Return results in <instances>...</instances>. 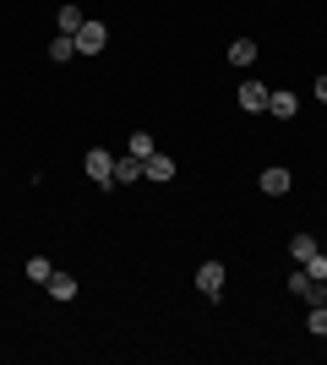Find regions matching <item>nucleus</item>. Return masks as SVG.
Instances as JSON below:
<instances>
[{
  "mask_svg": "<svg viewBox=\"0 0 327 365\" xmlns=\"http://www.w3.org/2000/svg\"><path fill=\"white\" fill-rule=\"evenodd\" d=\"M115 180H120V185L142 180V158H131V153H125V158H115Z\"/></svg>",
  "mask_w": 327,
  "mask_h": 365,
  "instance_id": "nucleus-10",
  "label": "nucleus"
},
{
  "mask_svg": "<svg viewBox=\"0 0 327 365\" xmlns=\"http://www.w3.org/2000/svg\"><path fill=\"white\" fill-rule=\"evenodd\" d=\"M262 191H267V197H284V191H289V169H284V164H267L262 169Z\"/></svg>",
  "mask_w": 327,
  "mask_h": 365,
  "instance_id": "nucleus-7",
  "label": "nucleus"
},
{
  "mask_svg": "<svg viewBox=\"0 0 327 365\" xmlns=\"http://www.w3.org/2000/svg\"><path fill=\"white\" fill-rule=\"evenodd\" d=\"M229 61L234 66H251V61H256V44H251V38H234V44H229Z\"/></svg>",
  "mask_w": 327,
  "mask_h": 365,
  "instance_id": "nucleus-13",
  "label": "nucleus"
},
{
  "mask_svg": "<svg viewBox=\"0 0 327 365\" xmlns=\"http://www.w3.org/2000/svg\"><path fill=\"white\" fill-rule=\"evenodd\" d=\"M234 98H240V109H246V115H262L267 98H273V88H262V82H240V93H234Z\"/></svg>",
  "mask_w": 327,
  "mask_h": 365,
  "instance_id": "nucleus-5",
  "label": "nucleus"
},
{
  "mask_svg": "<svg viewBox=\"0 0 327 365\" xmlns=\"http://www.w3.org/2000/svg\"><path fill=\"white\" fill-rule=\"evenodd\" d=\"M306 273H311V278H322V284H327V257H322V251H316V257H306Z\"/></svg>",
  "mask_w": 327,
  "mask_h": 365,
  "instance_id": "nucleus-17",
  "label": "nucleus"
},
{
  "mask_svg": "<svg viewBox=\"0 0 327 365\" xmlns=\"http://www.w3.org/2000/svg\"><path fill=\"white\" fill-rule=\"evenodd\" d=\"M49 273H55V267H49L44 257H33V262H28V278H33V284H49Z\"/></svg>",
  "mask_w": 327,
  "mask_h": 365,
  "instance_id": "nucleus-16",
  "label": "nucleus"
},
{
  "mask_svg": "<svg viewBox=\"0 0 327 365\" xmlns=\"http://www.w3.org/2000/svg\"><path fill=\"white\" fill-rule=\"evenodd\" d=\"M49 55H55V61H71V55H77V38H71V33H55V38H49Z\"/></svg>",
  "mask_w": 327,
  "mask_h": 365,
  "instance_id": "nucleus-11",
  "label": "nucleus"
},
{
  "mask_svg": "<svg viewBox=\"0 0 327 365\" xmlns=\"http://www.w3.org/2000/svg\"><path fill=\"white\" fill-rule=\"evenodd\" d=\"M197 289H202L207 300L224 294V262H202V267H197Z\"/></svg>",
  "mask_w": 327,
  "mask_h": 365,
  "instance_id": "nucleus-6",
  "label": "nucleus"
},
{
  "mask_svg": "<svg viewBox=\"0 0 327 365\" xmlns=\"http://www.w3.org/2000/svg\"><path fill=\"white\" fill-rule=\"evenodd\" d=\"M316 98H322V104H327V76H316Z\"/></svg>",
  "mask_w": 327,
  "mask_h": 365,
  "instance_id": "nucleus-19",
  "label": "nucleus"
},
{
  "mask_svg": "<svg viewBox=\"0 0 327 365\" xmlns=\"http://www.w3.org/2000/svg\"><path fill=\"white\" fill-rule=\"evenodd\" d=\"M104 44H109V28H104V22H82V28H77V55H98Z\"/></svg>",
  "mask_w": 327,
  "mask_h": 365,
  "instance_id": "nucleus-3",
  "label": "nucleus"
},
{
  "mask_svg": "<svg viewBox=\"0 0 327 365\" xmlns=\"http://www.w3.org/2000/svg\"><path fill=\"white\" fill-rule=\"evenodd\" d=\"M82 169H88V180H93V185H115V153L93 148L88 158H82Z\"/></svg>",
  "mask_w": 327,
  "mask_h": 365,
  "instance_id": "nucleus-2",
  "label": "nucleus"
},
{
  "mask_svg": "<svg viewBox=\"0 0 327 365\" xmlns=\"http://www.w3.org/2000/svg\"><path fill=\"white\" fill-rule=\"evenodd\" d=\"M316 251H322V245L311 240V235H295V240H289V257L295 262H306V257H316Z\"/></svg>",
  "mask_w": 327,
  "mask_h": 365,
  "instance_id": "nucleus-12",
  "label": "nucleus"
},
{
  "mask_svg": "<svg viewBox=\"0 0 327 365\" xmlns=\"http://www.w3.org/2000/svg\"><path fill=\"white\" fill-rule=\"evenodd\" d=\"M82 22H88V16L77 11V6H61V33H71V38H77V28Z\"/></svg>",
  "mask_w": 327,
  "mask_h": 365,
  "instance_id": "nucleus-14",
  "label": "nucleus"
},
{
  "mask_svg": "<svg viewBox=\"0 0 327 365\" xmlns=\"http://www.w3.org/2000/svg\"><path fill=\"white\" fill-rule=\"evenodd\" d=\"M142 180H158V185H164V180H175V158L153 148L147 158H142Z\"/></svg>",
  "mask_w": 327,
  "mask_h": 365,
  "instance_id": "nucleus-4",
  "label": "nucleus"
},
{
  "mask_svg": "<svg viewBox=\"0 0 327 365\" xmlns=\"http://www.w3.org/2000/svg\"><path fill=\"white\" fill-rule=\"evenodd\" d=\"M147 153H153V137H147V131H131V158H147Z\"/></svg>",
  "mask_w": 327,
  "mask_h": 365,
  "instance_id": "nucleus-15",
  "label": "nucleus"
},
{
  "mask_svg": "<svg viewBox=\"0 0 327 365\" xmlns=\"http://www.w3.org/2000/svg\"><path fill=\"white\" fill-rule=\"evenodd\" d=\"M44 289L55 294V300H71V294H77V278H71V273H49Z\"/></svg>",
  "mask_w": 327,
  "mask_h": 365,
  "instance_id": "nucleus-9",
  "label": "nucleus"
},
{
  "mask_svg": "<svg viewBox=\"0 0 327 365\" xmlns=\"http://www.w3.org/2000/svg\"><path fill=\"white\" fill-rule=\"evenodd\" d=\"M289 294H300V300H311V305H327V284H322V278H311L306 267L289 273Z\"/></svg>",
  "mask_w": 327,
  "mask_h": 365,
  "instance_id": "nucleus-1",
  "label": "nucleus"
},
{
  "mask_svg": "<svg viewBox=\"0 0 327 365\" xmlns=\"http://www.w3.org/2000/svg\"><path fill=\"white\" fill-rule=\"evenodd\" d=\"M267 115H279V120H295V115H300L295 93H273V98H267Z\"/></svg>",
  "mask_w": 327,
  "mask_h": 365,
  "instance_id": "nucleus-8",
  "label": "nucleus"
},
{
  "mask_svg": "<svg viewBox=\"0 0 327 365\" xmlns=\"http://www.w3.org/2000/svg\"><path fill=\"white\" fill-rule=\"evenodd\" d=\"M311 333L327 338V305H316V311H311Z\"/></svg>",
  "mask_w": 327,
  "mask_h": 365,
  "instance_id": "nucleus-18",
  "label": "nucleus"
}]
</instances>
